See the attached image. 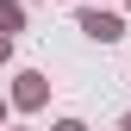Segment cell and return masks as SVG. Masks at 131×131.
Here are the masks:
<instances>
[{"mask_svg":"<svg viewBox=\"0 0 131 131\" xmlns=\"http://www.w3.org/2000/svg\"><path fill=\"white\" fill-rule=\"evenodd\" d=\"M6 100H13V112H38L44 100H50V75H44V69H19Z\"/></svg>","mask_w":131,"mask_h":131,"instance_id":"obj_1","label":"cell"},{"mask_svg":"<svg viewBox=\"0 0 131 131\" xmlns=\"http://www.w3.org/2000/svg\"><path fill=\"white\" fill-rule=\"evenodd\" d=\"M75 25L88 31L94 44H119V38H125V19H119L112 6H81V13H75Z\"/></svg>","mask_w":131,"mask_h":131,"instance_id":"obj_2","label":"cell"},{"mask_svg":"<svg viewBox=\"0 0 131 131\" xmlns=\"http://www.w3.org/2000/svg\"><path fill=\"white\" fill-rule=\"evenodd\" d=\"M0 31H6V38L25 31V6H19V0H0Z\"/></svg>","mask_w":131,"mask_h":131,"instance_id":"obj_3","label":"cell"},{"mask_svg":"<svg viewBox=\"0 0 131 131\" xmlns=\"http://www.w3.org/2000/svg\"><path fill=\"white\" fill-rule=\"evenodd\" d=\"M50 131H88V125H81V119H56Z\"/></svg>","mask_w":131,"mask_h":131,"instance_id":"obj_4","label":"cell"},{"mask_svg":"<svg viewBox=\"0 0 131 131\" xmlns=\"http://www.w3.org/2000/svg\"><path fill=\"white\" fill-rule=\"evenodd\" d=\"M0 62H13V38H6V31H0Z\"/></svg>","mask_w":131,"mask_h":131,"instance_id":"obj_5","label":"cell"},{"mask_svg":"<svg viewBox=\"0 0 131 131\" xmlns=\"http://www.w3.org/2000/svg\"><path fill=\"white\" fill-rule=\"evenodd\" d=\"M6 112H13V100H0V125H6Z\"/></svg>","mask_w":131,"mask_h":131,"instance_id":"obj_6","label":"cell"},{"mask_svg":"<svg viewBox=\"0 0 131 131\" xmlns=\"http://www.w3.org/2000/svg\"><path fill=\"white\" fill-rule=\"evenodd\" d=\"M125 131H131V112H125Z\"/></svg>","mask_w":131,"mask_h":131,"instance_id":"obj_7","label":"cell"},{"mask_svg":"<svg viewBox=\"0 0 131 131\" xmlns=\"http://www.w3.org/2000/svg\"><path fill=\"white\" fill-rule=\"evenodd\" d=\"M125 6H131V0H125Z\"/></svg>","mask_w":131,"mask_h":131,"instance_id":"obj_8","label":"cell"}]
</instances>
